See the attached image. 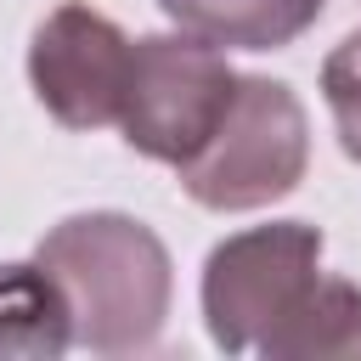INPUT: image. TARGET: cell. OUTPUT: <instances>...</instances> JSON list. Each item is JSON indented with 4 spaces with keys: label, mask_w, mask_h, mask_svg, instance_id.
I'll use <instances>...</instances> for the list:
<instances>
[{
    "label": "cell",
    "mask_w": 361,
    "mask_h": 361,
    "mask_svg": "<svg viewBox=\"0 0 361 361\" xmlns=\"http://www.w3.org/2000/svg\"><path fill=\"white\" fill-rule=\"evenodd\" d=\"M73 344L56 282L39 265H0V355L56 361Z\"/></svg>",
    "instance_id": "52a82bcc"
},
{
    "label": "cell",
    "mask_w": 361,
    "mask_h": 361,
    "mask_svg": "<svg viewBox=\"0 0 361 361\" xmlns=\"http://www.w3.org/2000/svg\"><path fill=\"white\" fill-rule=\"evenodd\" d=\"M237 90V68L220 45L197 34H147L130 39V79L118 102L124 141L152 164H186L220 124Z\"/></svg>",
    "instance_id": "277c9868"
},
{
    "label": "cell",
    "mask_w": 361,
    "mask_h": 361,
    "mask_svg": "<svg viewBox=\"0 0 361 361\" xmlns=\"http://www.w3.org/2000/svg\"><path fill=\"white\" fill-rule=\"evenodd\" d=\"M305 164H310V118L293 85L237 73L220 124L186 164H175V175L192 203L214 214H243L288 197L305 180Z\"/></svg>",
    "instance_id": "3957f363"
},
{
    "label": "cell",
    "mask_w": 361,
    "mask_h": 361,
    "mask_svg": "<svg viewBox=\"0 0 361 361\" xmlns=\"http://www.w3.org/2000/svg\"><path fill=\"white\" fill-rule=\"evenodd\" d=\"M124 79H130V34L96 6L68 0L28 39V85L62 130L118 124Z\"/></svg>",
    "instance_id": "5b68a950"
},
{
    "label": "cell",
    "mask_w": 361,
    "mask_h": 361,
    "mask_svg": "<svg viewBox=\"0 0 361 361\" xmlns=\"http://www.w3.org/2000/svg\"><path fill=\"white\" fill-rule=\"evenodd\" d=\"M203 327L226 355L350 361L361 355V288L322 271L310 220L248 226L203 259Z\"/></svg>",
    "instance_id": "6da1fadb"
},
{
    "label": "cell",
    "mask_w": 361,
    "mask_h": 361,
    "mask_svg": "<svg viewBox=\"0 0 361 361\" xmlns=\"http://www.w3.org/2000/svg\"><path fill=\"white\" fill-rule=\"evenodd\" d=\"M322 96L333 107L338 147L361 164V28L327 51V62H322Z\"/></svg>",
    "instance_id": "ba28073f"
},
{
    "label": "cell",
    "mask_w": 361,
    "mask_h": 361,
    "mask_svg": "<svg viewBox=\"0 0 361 361\" xmlns=\"http://www.w3.org/2000/svg\"><path fill=\"white\" fill-rule=\"evenodd\" d=\"M158 11L220 51H282L316 28L327 0H158Z\"/></svg>",
    "instance_id": "8992f818"
},
{
    "label": "cell",
    "mask_w": 361,
    "mask_h": 361,
    "mask_svg": "<svg viewBox=\"0 0 361 361\" xmlns=\"http://www.w3.org/2000/svg\"><path fill=\"white\" fill-rule=\"evenodd\" d=\"M34 265L56 282L68 333L90 355H135L152 350L169 316V248L152 226L118 209L68 214L34 248Z\"/></svg>",
    "instance_id": "7a4b0ae2"
}]
</instances>
